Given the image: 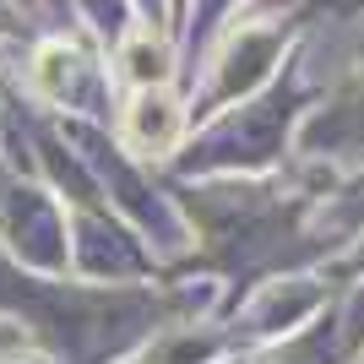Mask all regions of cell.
I'll list each match as a JSON object with an SVG mask.
<instances>
[{
	"label": "cell",
	"instance_id": "1",
	"mask_svg": "<svg viewBox=\"0 0 364 364\" xmlns=\"http://www.w3.org/2000/svg\"><path fill=\"white\" fill-rule=\"evenodd\" d=\"M0 256L33 277H71V213L55 185L0 164Z\"/></svg>",
	"mask_w": 364,
	"mask_h": 364
}]
</instances>
